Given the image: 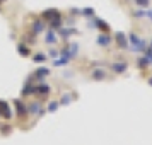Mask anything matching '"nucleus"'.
Returning <instances> with one entry per match:
<instances>
[{
    "label": "nucleus",
    "instance_id": "14",
    "mask_svg": "<svg viewBox=\"0 0 152 145\" xmlns=\"http://www.w3.org/2000/svg\"><path fill=\"white\" fill-rule=\"evenodd\" d=\"M45 39H46V43H48V44H55V43L58 41V36H56V31H53V29H50V31H46V34H45Z\"/></svg>",
    "mask_w": 152,
    "mask_h": 145
},
{
    "label": "nucleus",
    "instance_id": "13",
    "mask_svg": "<svg viewBox=\"0 0 152 145\" xmlns=\"http://www.w3.org/2000/svg\"><path fill=\"white\" fill-rule=\"evenodd\" d=\"M128 43H132L133 46H137V48H140V50H144V43H142V39H140L135 33H130V34H128Z\"/></svg>",
    "mask_w": 152,
    "mask_h": 145
},
{
    "label": "nucleus",
    "instance_id": "11",
    "mask_svg": "<svg viewBox=\"0 0 152 145\" xmlns=\"http://www.w3.org/2000/svg\"><path fill=\"white\" fill-rule=\"evenodd\" d=\"M56 15H60V10H56V9H48V10H45L41 14V19L43 21H51V19H55Z\"/></svg>",
    "mask_w": 152,
    "mask_h": 145
},
{
    "label": "nucleus",
    "instance_id": "2",
    "mask_svg": "<svg viewBox=\"0 0 152 145\" xmlns=\"http://www.w3.org/2000/svg\"><path fill=\"white\" fill-rule=\"evenodd\" d=\"M14 106H15V113H17V116L19 118H24L29 116V113H28V104H24L21 101V99H17V101H14Z\"/></svg>",
    "mask_w": 152,
    "mask_h": 145
},
{
    "label": "nucleus",
    "instance_id": "20",
    "mask_svg": "<svg viewBox=\"0 0 152 145\" xmlns=\"http://www.w3.org/2000/svg\"><path fill=\"white\" fill-rule=\"evenodd\" d=\"M80 14H82L84 17H92V15H94V9L92 7H86V9L80 10Z\"/></svg>",
    "mask_w": 152,
    "mask_h": 145
},
{
    "label": "nucleus",
    "instance_id": "22",
    "mask_svg": "<svg viewBox=\"0 0 152 145\" xmlns=\"http://www.w3.org/2000/svg\"><path fill=\"white\" fill-rule=\"evenodd\" d=\"M69 96H70L69 92H65V94H62V99H60L58 103H60V104H63V106H67V104H70V101H72V99H70Z\"/></svg>",
    "mask_w": 152,
    "mask_h": 145
},
{
    "label": "nucleus",
    "instance_id": "17",
    "mask_svg": "<svg viewBox=\"0 0 152 145\" xmlns=\"http://www.w3.org/2000/svg\"><path fill=\"white\" fill-rule=\"evenodd\" d=\"M33 62H34V63H45V62H46V55H45V53H34Z\"/></svg>",
    "mask_w": 152,
    "mask_h": 145
},
{
    "label": "nucleus",
    "instance_id": "16",
    "mask_svg": "<svg viewBox=\"0 0 152 145\" xmlns=\"http://www.w3.org/2000/svg\"><path fill=\"white\" fill-rule=\"evenodd\" d=\"M17 51L21 53V56H29V55H31V48H28V46H26V44H22V43L17 44Z\"/></svg>",
    "mask_w": 152,
    "mask_h": 145
},
{
    "label": "nucleus",
    "instance_id": "24",
    "mask_svg": "<svg viewBox=\"0 0 152 145\" xmlns=\"http://www.w3.org/2000/svg\"><path fill=\"white\" fill-rule=\"evenodd\" d=\"M133 17H138V19H144V17H145V12H144V10H135V12H133Z\"/></svg>",
    "mask_w": 152,
    "mask_h": 145
},
{
    "label": "nucleus",
    "instance_id": "12",
    "mask_svg": "<svg viewBox=\"0 0 152 145\" xmlns=\"http://www.w3.org/2000/svg\"><path fill=\"white\" fill-rule=\"evenodd\" d=\"M94 22H96V28L101 31V33H111V28H110V24L106 21H103V19H99V17H96L94 19Z\"/></svg>",
    "mask_w": 152,
    "mask_h": 145
},
{
    "label": "nucleus",
    "instance_id": "28",
    "mask_svg": "<svg viewBox=\"0 0 152 145\" xmlns=\"http://www.w3.org/2000/svg\"><path fill=\"white\" fill-rule=\"evenodd\" d=\"M2 2H4V0H0V5H2Z\"/></svg>",
    "mask_w": 152,
    "mask_h": 145
},
{
    "label": "nucleus",
    "instance_id": "7",
    "mask_svg": "<svg viewBox=\"0 0 152 145\" xmlns=\"http://www.w3.org/2000/svg\"><path fill=\"white\" fill-rule=\"evenodd\" d=\"M0 113H2V118L4 119H10L12 118V109L7 104V101H0Z\"/></svg>",
    "mask_w": 152,
    "mask_h": 145
},
{
    "label": "nucleus",
    "instance_id": "15",
    "mask_svg": "<svg viewBox=\"0 0 152 145\" xmlns=\"http://www.w3.org/2000/svg\"><path fill=\"white\" fill-rule=\"evenodd\" d=\"M137 67H138L140 70H147L149 67H151V62H149V60H147L144 55H140V56L137 58Z\"/></svg>",
    "mask_w": 152,
    "mask_h": 145
},
{
    "label": "nucleus",
    "instance_id": "8",
    "mask_svg": "<svg viewBox=\"0 0 152 145\" xmlns=\"http://www.w3.org/2000/svg\"><path fill=\"white\" fill-rule=\"evenodd\" d=\"M91 77H92L94 80L99 82V80H106L110 75H108V72H106L104 68H94V70H92V74H91Z\"/></svg>",
    "mask_w": 152,
    "mask_h": 145
},
{
    "label": "nucleus",
    "instance_id": "10",
    "mask_svg": "<svg viewBox=\"0 0 152 145\" xmlns=\"http://www.w3.org/2000/svg\"><path fill=\"white\" fill-rule=\"evenodd\" d=\"M43 31H45V21H43V19H36V21L31 24V33H33V34H39Z\"/></svg>",
    "mask_w": 152,
    "mask_h": 145
},
{
    "label": "nucleus",
    "instance_id": "6",
    "mask_svg": "<svg viewBox=\"0 0 152 145\" xmlns=\"http://www.w3.org/2000/svg\"><path fill=\"white\" fill-rule=\"evenodd\" d=\"M110 68H111L113 74H118V75H120V74H125V72H126L128 63H126V62H113L110 65Z\"/></svg>",
    "mask_w": 152,
    "mask_h": 145
},
{
    "label": "nucleus",
    "instance_id": "30",
    "mask_svg": "<svg viewBox=\"0 0 152 145\" xmlns=\"http://www.w3.org/2000/svg\"><path fill=\"white\" fill-rule=\"evenodd\" d=\"M0 116H2V113H0Z\"/></svg>",
    "mask_w": 152,
    "mask_h": 145
},
{
    "label": "nucleus",
    "instance_id": "19",
    "mask_svg": "<svg viewBox=\"0 0 152 145\" xmlns=\"http://www.w3.org/2000/svg\"><path fill=\"white\" fill-rule=\"evenodd\" d=\"M58 106H60V103H58L56 99H53V101H50V104H48V108H46V109H48L50 113H55V111L58 109Z\"/></svg>",
    "mask_w": 152,
    "mask_h": 145
},
{
    "label": "nucleus",
    "instance_id": "21",
    "mask_svg": "<svg viewBox=\"0 0 152 145\" xmlns=\"http://www.w3.org/2000/svg\"><path fill=\"white\" fill-rule=\"evenodd\" d=\"M10 131H12V126H10V125H2V126H0V133H2L4 137H5V135H9Z\"/></svg>",
    "mask_w": 152,
    "mask_h": 145
},
{
    "label": "nucleus",
    "instance_id": "25",
    "mask_svg": "<svg viewBox=\"0 0 152 145\" xmlns=\"http://www.w3.org/2000/svg\"><path fill=\"white\" fill-rule=\"evenodd\" d=\"M50 56H53V58H58V56H60L58 50H50Z\"/></svg>",
    "mask_w": 152,
    "mask_h": 145
},
{
    "label": "nucleus",
    "instance_id": "23",
    "mask_svg": "<svg viewBox=\"0 0 152 145\" xmlns=\"http://www.w3.org/2000/svg\"><path fill=\"white\" fill-rule=\"evenodd\" d=\"M145 58H147V60H149V62H151L152 63V46H149V48H147V50H145Z\"/></svg>",
    "mask_w": 152,
    "mask_h": 145
},
{
    "label": "nucleus",
    "instance_id": "18",
    "mask_svg": "<svg viewBox=\"0 0 152 145\" xmlns=\"http://www.w3.org/2000/svg\"><path fill=\"white\" fill-rule=\"evenodd\" d=\"M133 4H135L138 9H147L151 5V0H133Z\"/></svg>",
    "mask_w": 152,
    "mask_h": 145
},
{
    "label": "nucleus",
    "instance_id": "9",
    "mask_svg": "<svg viewBox=\"0 0 152 145\" xmlns=\"http://www.w3.org/2000/svg\"><path fill=\"white\" fill-rule=\"evenodd\" d=\"M46 75H50V70L48 68H38L34 72V74H33V75H31V80H36V82H41L43 79H45V77Z\"/></svg>",
    "mask_w": 152,
    "mask_h": 145
},
{
    "label": "nucleus",
    "instance_id": "29",
    "mask_svg": "<svg viewBox=\"0 0 152 145\" xmlns=\"http://www.w3.org/2000/svg\"><path fill=\"white\" fill-rule=\"evenodd\" d=\"M151 46H152V41H151Z\"/></svg>",
    "mask_w": 152,
    "mask_h": 145
},
{
    "label": "nucleus",
    "instance_id": "26",
    "mask_svg": "<svg viewBox=\"0 0 152 145\" xmlns=\"http://www.w3.org/2000/svg\"><path fill=\"white\" fill-rule=\"evenodd\" d=\"M145 17H147V19H151V21H152V10H147V12H145Z\"/></svg>",
    "mask_w": 152,
    "mask_h": 145
},
{
    "label": "nucleus",
    "instance_id": "5",
    "mask_svg": "<svg viewBox=\"0 0 152 145\" xmlns=\"http://www.w3.org/2000/svg\"><path fill=\"white\" fill-rule=\"evenodd\" d=\"M50 85L46 82H39L38 85H34V94L36 96H41V97H46V96H50Z\"/></svg>",
    "mask_w": 152,
    "mask_h": 145
},
{
    "label": "nucleus",
    "instance_id": "3",
    "mask_svg": "<svg viewBox=\"0 0 152 145\" xmlns=\"http://www.w3.org/2000/svg\"><path fill=\"white\" fill-rule=\"evenodd\" d=\"M96 43L103 48H108L111 43H113V38H111V33H101V34L96 38Z\"/></svg>",
    "mask_w": 152,
    "mask_h": 145
},
{
    "label": "nucleus",
    "instance_id": "4",
    "mask_svg": "<svg viewBox=\"0 0 152 145\" xmlns=\"http://www.w3.org/2000/svg\"><path fill=\"white\" fill-rule=\"evenodd\" d=\"M28 113H29V114H36V113H38L39 116H41V114H45L43 104L39 103V101H31V103L28 104Z\"/></svg>",
    "mask_w": 152,
    "mask_h": 145
},
{
    "label": "nucleus",
    "instance_id": "1",
    "mask_svg": "<svg viewBox=\"0 0 152 145\" xmlns=\"http://www.w3.org/2000/svg\"><path fill=\"white\" fill-rule=\"evenodd\" d=\"M113 41L116 43V46L120 50L128 48V36H125V33H121V31L115 33V36H113Z\"/></svg>",
    "mask_w": 152,
    "mask_h": 145
},
{
    "label": "nucleus",
    "instance_id": "27",
    "mask_svg": "<svg viewBox=\"0 0 152 145\" xmlns=\"http://www.w3.org/2000/svg\"><path fill=\"white\" fill-rule=\"evenodd\" d=\"M147 82H149V85L152 87V77H149V80H147Z\"/></svg>",
    "mask_w": 152,
    "mask_h": 145
}]
</instances>
